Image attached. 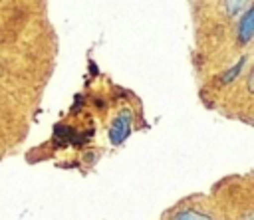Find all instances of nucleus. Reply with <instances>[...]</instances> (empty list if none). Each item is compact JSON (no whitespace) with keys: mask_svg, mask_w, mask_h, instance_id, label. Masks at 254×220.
<instances>
[{"mask_svg":"<svg viewBox=\"0 0 254 220\" xmlns=\"http://www.w3.org/2000/svg\"><path fill=\"white\" fill-rule=\"evenodd\" d=\"M246 220H252V214H248V216H246Z\"/></svg>","mask_w":254,"mask_h":220,"instance_id":"nucleus-6","label":"nucleus"},{"mask_svg":"<svg viewBox=\"0 0 254 220\" xmlns=\"http://www.w3.org/2000/svg\"><path fill=\"white\" fill-rule=\"evenodd\" d=\"M129 131H131V113H129V111H123V113H121L119 117H115L113 123H111L109 141H111L113 145H119V143H123V139H127Z\"/></svg>","mask_w":254,"mask_h":220,"instance_id":"nucleus-1","label":"nucleus"},{"mask_svg":"<svg viewBox=\"0 0 254 220\" xmlns=\"http://www.w3.org/2000/svg\"><path fill=\"white\" fill-rule=\"evenodd\" d=\"M244 63H246V57H240V59H238V61H236V63H234V65H232V67H230V69H228V71L222 75V81H224V83L234 81V79L240 75V71H242Z\"/></svg>","mask_w":254,"mask_h":220,"instance_id":"nucleus-3","label":"nucleus"},{"mask_svg":"<svg viewBox=\"0 0 254 220\" xmlns=\"http://www.w3.org/2000/svg\"><path fill=\"white\" fill-rule=\"evenodd\" d=\"M254 36V10L248 8L246 14L240 18V26H238V40L240 44H248Z\"/></svg>","mask_w":254,"mask_h":220,"instance_id":"nucleus-2","label":"nucleus"},{"mask_svg":"<svg viewBox=\"0 0 254 220\" xmlns=\"http://www.w3.org/2000/svg\"><path fill=\"white\" fill-rule=\"evenodd\" d=\"M248 2L250 0H224V6H226V12L230 16H236V14H240L248 6Z\"/></svg>","mask_w":254,"mask_h":220,"instance_id":"nucleus-5","label":"nucleus"},{"mask_svg":"<svg viewBox=\"0 0 254 220\" xmlns=\"http://www.w3.org/2000/svg\"><path fill=\"white\" fill-rule=\"evenodd\" d=\"M171 220H212V218L206 214H200L196 210H183V212H177Z\"/></svg>","mask_w":254,"mask_h":220,"instance_id":"nucleus-4","label":"nucleus"}]
</instances>
